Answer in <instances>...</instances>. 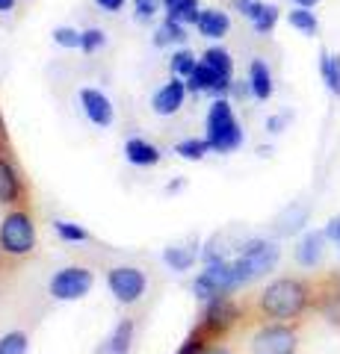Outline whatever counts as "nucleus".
Masks as SVG:
<instances>
[{
  "instance_id": "nucleus-1",
  "label": "nucleus",
  "mask_w": 340,
  "mask_h": 354,
  "mask_svg": "<svg viewBox=\"0 0 340 354\" xmlns=\"http://www.w3.org/2000/svg\"><path fill=\"white\" fill-rule=\"evenodd\" d=\"M311 301V290L308 283L296 281V278H278L272 281L260 295V313L276 322H287L296 319Z\"/></svg>"
},
{
  "instance_id": "nucleus-2",
  "label": "nucleus",
  "mask_w": 340,
  "mask_h": 354,
  "mask_svg": "<svg viewBox=\"0 0 340 354\" xmlns=\"http://www.w3.org/2000/svg\"><path fill=\"white\" fill-rule=\"evenodd\" d=\"M207 142L216 153H231L243 145V127L225 97L213 101V106L207 109Z\"/></svg>"
},
{
  "instance_id": "nucleus-3",
  "label": "nucleus",
  "mask_w": 340,
  "mask_h": 354,
  "mask_svg": "<svg viewBox=\"0 0 340 354\" xmlns=\"http://www.w3.org/2000/svg\"><path fill=\"white\" fill-rule=\"evenodd\" d=\"M240 286H243V278H240L234 260H211L204 266V272L193 281V292L211 301L219 295H231Z\"/></svg>"
},
{
  "instance_id": "nucleus-4",
  "label": "nucleus",
  "mask_w": 340,
  "mask_h": 354,
  "mask_svg": "<svg viewBox=\"0 0 340 354\" xmlns=\"http://www.w3.org/2000/svg\"><path fill=\"white\" fill-rule=\"evenodd\" d=\"M278 257H281V251L272 239H251L243 245V251H240L234 266H237L243 283H249V281L260 278V274H269L278 266Z\"/></svg>"
},
{
  "instance_id": "nucleus-5",
  "label": "nucleus",
  "mask_w": 340,
  "mask_h": 354,
  "mask_svg": "<svg viewBox=\"0 0 340 354\" xmlns=\"http://www.w3.org/2000/svg\"><path fill=\"white\" fill-rule=\"evenodd\" d=\"M0 248L12 257H24L36 248V227L27 213H9L0 225Z\"/></svg>"
},
{
  "instance_id": "nucleus-6",
  "label": "nucleus",
  "mask_w": 340,
  "mask_h": 354,
  "mask_svg": "<svg viewBox=\"0 0 340 354\" xmlns=\"http://www.w3.org/2000/svg\"><path fill=\"white\" fill-rule=\"evenodd\" d=\"M95 274L83 266H65L51 278V295L60 298V301H78L86 292L92 290Z\"/></svg>"
},
{
  "instance_id": "nucleus-7",
  "label": "nucleus",
  "mask_w": 340,
  "mask_h": 354,
  "mask_svg": "<svg viewBox=\"0 0 340 354\" xmlns=\"http://www.w3.org/2000/svg\"><path fill=\"white\" fill-rule=\"evenodd\" d=\"M107 286L116 295L118 304H136L142 292H145L148 281H145V272L136 269V266H118V269H109Z\"/></svg>"
},
{
  "instance_id": "nucleus-8",
  "label": "nucleus",
  "mask_w": 340,
  "mask_h": 354,
  "mask_svg": "<svg viewBox=\"0 0 340 354\" xmlns=\"http://www.w3.org/2000/svg\"><path fill=\"white\" fill-rule=\"evenodd\" d=\"M296 330L290 325H267L251 337V354H296Z\"/></svg>"
},
{
  "instance_id": "nucleus-9",
  "label": "nucleus",
  "mask_w": 340,
  "mask_h": 354,
  "mask_svg": "<svg viewBox=\"0 0 340 354\" xmlns=\"http://www.w3.org/2000/svg\"><path fill=\"white\" fill-rule=\"evenodd\" d=\"M237 316H240V310L228 295L211 298L207 310H204V328L211 330V334H222V330H228L237 322Z\"/></svg>"
},
{
  "instance_id": "nucleus-10",
  "label": "nucleus",
  "mask_w": 340,
  "mask_h": 354,
  "mask_svg": "<svg viewBox=\"0 0 340 354\" xmlns=\"http://www.w3.org/2000/svg\"><path fill=\"white\" fill-rule=\"evenodd\" d=\"M237 9L255 24L258 32H263V36L272 32L278 24V6H272V3H260V0H237Z\"/></svg>"
},
{
  "instance_id": "nucleus-11",
  "label": "nucleus",
  "mask_w": 340,
  "mask_h": 354,
  "mask_svg": "<svg viewBox=\"0 0 340 354\" xmlns=\"http://www.w3.org/2000/svg\"><path fill=\"white\" fill-rule=\"evenodd\" d=\"M80 104H83V113L92 124H98V127L113 124V104H109V97L104 92H98V88H83Z\"/></svg>"
},
{
  "instance_id": "nucleus-12",
  "label": "nucleus",
  "mask_w": 340,
  "mask_h": 354,
  "mask_svg": "<svg viewBox=\"0 0 340 354\" xmlns=\"http://www.w3.org/2000/svg\"><path fill=\"white\" fill-rule=\"evenodd\" d=\"M184 95H186V83L181 80V77H175V80H169L166 86H160V92L154 95V113L157 115H175L178 109L184 106Z\"/></svg>"
},
{
  "instance_id": "nucleus-13",
  "label": "nucleus",
  "mask_w": 340,
  "mask_h": 354,
  "mask_svg": "<svg viewBox=\"0 0 340 354\" xmlns=\"http://www.w3.org/2000/svg\"><path fill=\"white\" fill-rule=\"evenodd\" d=\"M325 230L320 234V230H311V234H305L299 248H296V260H299L302 266H316L323 260V245H325Z\"/></svg>"
},
{
  "instance_id": "nucleus-14",
  "label": "nucleus",
  "mask_w": 340,
  "mask_h": 354,
  "mask_svg": "<svg viewBox=\"0 0 340 354\" xmlns=\"http://www.w3.org/2000/svg\"><path fill=\"white\" fill-rule=\"evenodd\" d=\"M195 27H199V32L207 36V39H222L228 32V27H231V21H228L225 12H219V9H202Z\"/></svg>"
},
{
  "instance_id": "nucleus-15",
  "label": "nucleus",
  "mask_w": 340,
  "mask_h": 354,
  "mask_svg": "<svg viewBox=\"0 0 340 354\" xmlns=\"http://www.w3.org/2000/svg\"><path fill=\"white\" fill-rule=\"evenodd\" d=\"M249 88L258 101H267V97L272 95V74H269L263 59H255L249 65Z\"/></svg>"
},
{
  "instance_id": "nucleus-16",
  "label": "nucleus",
  "mask_w": 340,
  "mask_h": 354,
  "mask_svg": "<svg viewBox=\"0 0 340 354\" xmlns=\"http://www.w3.org/2000/svg\"><path fill=\"white\" fill-rule=\"evenodd\" d=\"M125 157H127V162H134V165H157L160 162V148H154L145 139H127Z\"/></svg>"
},
{
  "instance_id": "nucleus-17",
  "label": "nucleus",
  "mask_w": 340,
  "mask_h": 354,
  "mask_svg": "<svg viewBox=\"0 0 340 354\" xmlns=\"http://www.w3.org/2000/svg\"><path fill=\"white\" fill-rule=\"evenodd\" d=\"M163 6H166V12L172 21H178V24H195L202 15L199 9V0H163Z\"/></svg>"
},
{
  "instance_id": "nucleus-18",
  "label": "nucleus",
  "mask_w": 340,
  "mask_h": 354,
  "mask_svg": "<svg viewBox=\"0 0 340 354\" xmlns=\"http://www.w3.org/2000/svg\"><path fill=\"white\" fill-rule=\"evenodd\" d=\"M320 74H323V83H325L328 92L340 97V53L323 50V57H320Z\"/></svg>"
},
{
  "instance_id": "nucleus-19",
  "label": "nucleus",
  "mask_w": 340,
  "mask_h": 354,
  "mask_svg": "<svg viewBox=\"0 0 340 354\" xmlns=\"http://www.w3.org/2000/svg\"><path fill=\"white\" fill-rule=\"evenodd\" d=\"M21 195V180L6 160H0V204H12Z\"/></svg>"
},
{
  "instance_id": "nucleus-20",
  "label": "nucleus",
  "mask_w": 340,
  "mask_h": 354,
  "mask_svg": "<svg viewBox=\"0 0 340 354\" xmlns=\"http://www.w3.org/2000/svg\"><path fill=\"white\" fill-rule=\"evenodd\" d=\"M204 65H211V68L222 77V80L231 83V71H234V59H231V53L222 50V48H211V50H204V57H202Z\"/></svg>"
},
{
  "instance_id": "nucleus-21",
  "label": "nucleus",
  "mask_w": 340,
  "mask_h": 354,
  "mask_svg": "<svg viewBox=\"0 0 340 354\" xmlns=\"http://www.w3.org/2000/svg\"><path fill=\"white\" fill-rule=\"evenodd\" d=\"M130 342H134V322L125 319V322H118V328L113 330V337H109L107 354H127L130 351Z\"/></svg>"
},
{
  "instance_id": "nucleus-22",
  "label": "nucleus",
  "mask_w": 340,
  "mask_h": 354,
  "mask_svg": "<svg viewBox=\"0 0 340 354\" xmlns=\"http://www.w3.org/2000/svg\"><path fill=\"white\" fill-rule=\"evenodd\" d=\"M287 21H290V27H293V30L305 32V36H316V30H320V21H316V15L311 12V9H305V6L290 9Z\"/></svg>"
},
{
  "instance_id": "nucleus-23",
  "label": "nucleus",
  "mask_w": 340,
  "mask_h": 354,
  "mask_svg": "<svg viewBox=\"0 0 340 354\" xmlns=\"http://www.w3.org/2000/svg\"><path fill=\"white\" fill-rule=\"evenodd\" d=\"M163 260H166L169 269L186 272L195 263V248H190V245H172V248H166V254H163Z\"/></svg>"
},
{
  "instance_id": "nucleus-24",
  "label": "nucleus",
  "mask_w": 340,
  "mask_h": 354,
  "mask_svg": "<svg viewBox=\"0 0 340 354\" xmlns=\"http://www.w3.org/2000/svg\"><path fill=\"white\" fill-rule=\"evenodd\" d=\"M195 68H199V59H195L193 50L184 48V50H178V53L172 57V74H175V77H184V80H190Z\"/></svg>"
},
{
  "instance_id": "nucleus-25",
  "label": "nucleus",
  "mask_w": 340,
  "mask_h": 354,
  "mask_svg": "<svg viewBox=\"0 0 340 354\" xmlns=\"http://www.w3.org/2000/svg\"><path fill=\"white\" fill-rule=\"evenodd\" d=\"M207 151H211V142L207 139H184L175 145V153L184 160H202Z\"/></svg>"
},
{
  "instance_id": "nucleus-26",
  "label": "nucleus",
  "mask_w": 340,
  "mask_h": 354,
  "mask_svg": "<svg viewBox=\"0 0 340 354\" xmlns=\"http://www.w3.org/2000/svg\"><path fill=\"white\" fill-rule=\"evenodd\" d=\"M0 354H27V334L9 330L0 337Z\"/></svg>"
},
{
  "instance_id": "nucleus-27",
  "label": "nucleus",
  "mask_w": 340,
  "mask_h": 354,
  "mask_svg": "<svg viewBox=\"0 0 340 354\" xmlns=\"http://www.w3.org/2000/svg\"><path fill=\"white\" fill-rule=\"evenodd\" d=\"M184 39H186V30H184V24H178V21H172V18H166V24L160 27V32H157V44H169V41H175V44H184Z\"/></svg>"
},
{
  "instance_id": "nucleus-28",
  "label": "nucleus",
  "mask_w": 340,
  "mask_h": 354,
  "mask_svg": "<svg viewBox=\"0 0 340 354\" xmlns=\"http://www.w3.org/2000/svg\"><path fill=\"white\" fill-rule=\"evenodd\" d=\"M53 230H57V236L65 239V242H86L89 239V234L80 227V225H74V221H53Z\"/></svg>"
},
{
  "instance_id": "nucleus-29",
  "label": "nucleus",
  "mask_w": 340,
  "mask_h": 354,
  "mask_svg": "<svg viewBox=\"0 0 340 354\" xmlns=\"http://www.w3.org/2000/svg\"><path fill=\"white\" fill-rule=\"evenodd\" d=\"M53 41L62 44V48H80V32L71 27H57L53 30Z\"/></svg>"
},
{
  "instance_id": "nucleus-30",
  "label": "nucleus",
  "mask_w": 340,
  "mask_h": 354,
  "mask_svg": "<svg viewBox=\"0 0 340 354\" xmlns=\"http://www.w3.org/2000/svg\"><path fill=\"white\" fill-rule=\"evenodd\" d=\"M104 32L101 30H86V32H80V48L86 50V53H92V50H98V48H104Z\"/></svg>"
},
{
  "instance_id": "nucleus-31",
  "label": "nucleus",
  "mask_w": 340,
  "mask_h": 354,
  "mask_svg": "<svg viewBox=\"0 0 340 354\" xmlns=\"http://www.w3.org/2000/svg\"><path fill=\"white\" fill-rule=\"evenodd\" d=\"M157 9H160V0H134V12L139 18H154Z\"/></svg>"
},
{
  "instance_id": "nucleus-32",
  "label": "nucleus",
  "mask_w": 340,
  "mask_h": 354,
  "mask_svg": "<svg viewBox=\"0 0 340 354\" xmlns=\"http://www.w3.org/2000/svg\"><path fill=\"white\" fill-rule=\"evenodd\" d=\"M204 351H207V348H204V342H202L199 334H193V337L178 348V354H204Z\"/></svg>"
},
{
  "instance_id": "nucleus-33",
  "label": "nucleus",
  "mask_w": 340,
  "mask_h": 354,
  "mask_svg": "<svg viewBox=\"0 0 340 354\" xmlns=\"http://www.w3.org/2000/svg\"><path fill=\"white\" fill-rule=\"evenodd\" d=\"M325 236L340 245V216H337V218H332V221H328V225H325Z\"/></svg>"
},
{
  "instance_id": "nucleus-34",
  "label": "nucleus",
  "mask_w": 340,
  "mask_h": 354,
  "mask_svg": "<svg viewBox=\"0 0 340 354\" xmlns=\"http://www.w3.org/2000/svg\"><path fill=\"white\" fill-rule=\"evenodd\" d=\"M95 3L101 9H107V12H118V9L125 6V0H95Z\"/></svg>"
},
{
  "instance_id": "nucleus-35",
  "label": "nucleus",
  "mask_w": 340,
  "mask_h": 354,
  "mask_svg": "<svg viewBox=\"0 0 340 354\" xmlns=\"http://www.w3.org/2000/svg\"><path fill=\"white\" fill-rule=\"evenodd\" d=\"M281 124H284V118H269V124H267V127H269L272 133H278V130H281Z\"/></svg>"
},
{
  "instance_id": "nucleus-36",
  "label": "nucleus",
  "mask_w": 340,
  "mask_h": 354,
  "mask_svg": "<svg viewBox=\"0 0 340 354\" xmlns=\"http://www.w3.org/2000/svg\"><path fill=\"white\" fill-rule=\"evenodd\" d=\"M15 6V0H0V12H9Z\"/></svg>"
},
{
  "instance_id": "nucleus-37",
  "label": "nucleus",
  "mask_w": 340,
  "mask_h": 354,
  "mask_svg": "<svg viewBox=\"0 0 340 354\" xmlns=\"http://www.w3.org/2000/svg\"><path fill=\"white\" fill-rule=\"evenodd\" d=\"M293 3H296V6H305V9H311L314 3H320V0H293Z\"/></svg>"
},
{
  "instance_id": "nucleus-38",
  "label": "nucleus",
  "mask_w": 340,
  "mask_h": 354,
  "mask_svg": "<svg viewBox=\"0 0 340 354\" xmlns=\"http://www.w3.org/2000/svg\"><path fill=\"white\" fill-rule=\"evenodd\" d=\"M204 354H231V351H225V348H211V351H204Z\"/></svg>"
},
{
  "instance_id": "nucleus-39",
  "label": "nucleus",
  "mask_w": 340,
  "mask_h": 354,
  "mask_svg": "<svg viewBox=\"0 0 340 354\" xmlns=\"http://www.w3.org/2000/svg\"><path fill=\"white\" fill-rule=\"evenodd\" d=\"M334 295H337V301H340V278L334 281Z\"/></svg>"
}]
</instances>
